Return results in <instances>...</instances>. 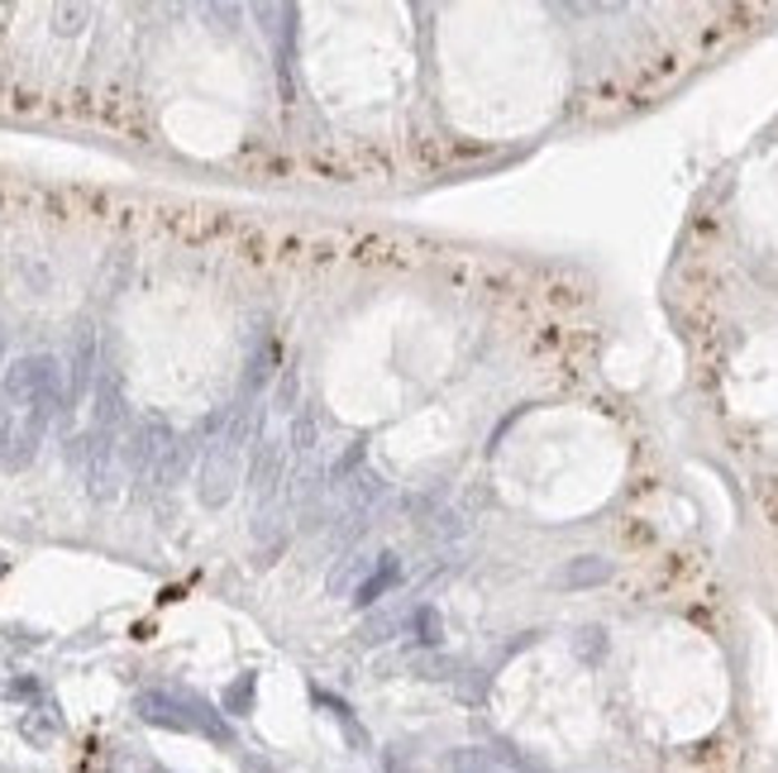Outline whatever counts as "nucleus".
<instances>
[{"label": "nucleus", "instance_id": "nucleus-10", "mask_svg": "<svg viewBox=\"0 0 778 773\" xmlns=\"http://www.w3.org/2000/svg\"><path fill=\"white\" fill-rule=\"evenodd\" d=\"M315 440V421H311V411H301L296 415V449H311Z\"/></svg>", "mask_w": 778, "mask_h": 773}, {"label": "nucleus", "instance_id": "nucleus-8", "mask_svg": "<svg viewBox=\"0 0 778 773\" xmlns=\"http://www.w3.org/2000/svg\"><path fill=\"white\" fill-rule=\"evenodd\" d=\"M249 702H253V673H244V679L225 692V706H230V712H244Z\"/></svg>", "mask_w": 778, "mask_h": 773}, {"label": "nucleus", "instance_id": "nucleus-6", "mask_svg": "<svg viewBox=\"0 0 778 773\" xmlns=\"http://www.w3.org/2000/svg\"><path fill=\"white\" fill-rule=\"evenodd\" d=\"M91 359H97V344H91V334L82 330V334H77V363H72V396L87 392V382H91Z\"/></svg>", "mask_w": 778, "mask_h": 773}, {"label": "nucleus", "instance_id": "nucleus-4", "mask_svg": "<svg viewBox=\"0 0 778 773\" xmlns=\"http://www.w3.org/2000/svg\"><path fill=\"white\" fill-rule=\"evenodd\" d=\"M612 578V559H597V554H583L574 563H564L554 583L559 588H593V583H607Z\"/></svg>", "mask_w": 778, "mask_h": 773}, {"label": "nucleus", "instance_id": "nucleus-1", "mask_svg": "<svg viewBox=\"0 0 778 773\" xmlns=\"http://www.w3.org/2000/svg\"><path fill=\"white\" fill-rule=\"evenodd\" d=\"M0 401L6 411H29V406H62V363L53 353H29V359H14L6 368V382H0Z\"/></svg>", "mask_w": 778, "mask_h": 773}, {"label": "nucleus", "instance_id": "nucleus-3", "mask_svg": "<svg viewBox=\"0 0 778 773\" xmlns=\"http://www.w3.org/2000/svg\"><path fill=\"white\" fill-rule=\"evenodd\" d=\"M240 440H244V425H234L225 440L211 449V459H205V469H201V502L205 506H220L234 492V482H240V449H244Z\"/></svg>", "mask_w": 778, "mask_h": 773}, {"label": "nucleus", "instance_id": "nucleus-7", "mask_svg": "<svg viewBox=\"0 0 778 773\" xmlns=\"http://www.w3.org/2000/svg\"><path fill=\"white\" fill-rule=\"evenodd\" d=\"M53 20H58L62 34H77V29H82V24L91 20V10H87V6H58V10H53Z\"/></svg>", "mask_w": 778, "mask_h": 773}, {"label": "nucleus", "instance_id": "nucleus-5", "mask_svg": "<svg viewBox=\"0 0 778 773\" xmlns=\"http://www.w3.org/2000/svg\"><path fill=\"white\" fill-rule=\"evenodd\" d=\"M396 578H402V563H396V554H383V559H377V569H373V573L358 583L354 602H358V606H373V602L383 598L387 588H396Z\"/></svg>", "mask_w": 778, "mask_h": 773}, {"label": "nucleus", "instance_id": "nucleus-2", "mask_svg": "<svg viewBox=\"0 0 778 773\" xmlns=\"http://www.w3.org/2000/svg\"><path fill=\"white\" fill-rule=\"evenodd\" d=\"M134 712L149 726H168V731H201L211 740H230V726L205 706L196 692H139Z\"/></svg>", "mask_w": 778, "mask_h": 773}, {"label": "nucleus", "instance_id": "nucleus-9", "mask_svg": "<svg viewBox=\"0 0 778 773\" xmlns=\"http://www.w3.org/2000/svg\"><path fill=\"white\" fill-rule=\"evenodd\" d=\"M416 625H421V640H425V644H435V640H439V621H435V611H431V606H421V611H416Z\"/></svg>", "mask_w": 778, "mask_h": 773}]
</instances>
